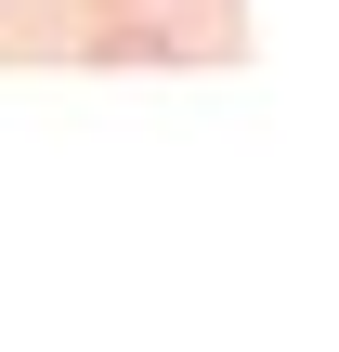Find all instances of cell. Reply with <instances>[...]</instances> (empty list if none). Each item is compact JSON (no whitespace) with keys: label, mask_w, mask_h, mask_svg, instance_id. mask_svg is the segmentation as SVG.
Returning a JSON list of instances; mask_svg holds the SVG:
<instances>
[{"label":"cell","mask_w":339,"mask_h":352,"mask_svg":"<svg viewBox=\"0 0 339 352\" xmlns=\"http://www.w3.org/2000/svg\"><path fill=\"white\" fill-rule=\"evenodd\" d=\"M170 52H183V39H170V26H144L131 0H118V26L91 39V65H170Z\"/></svg>","instance_id":"cell-1"},{"label":"cell","mask_w":339,"mask_h":352,"mask_svg":"<svg viewBox=\"0 0 339 352\" xmlns=\"http://www.w3.org/2000/svg\"><path fill=\"white\" fill-rule=\"evenodd\" d=\"M105 13H118V0H105Z\"/></svg>","instance_id":"cell-2"}]
</instances>
